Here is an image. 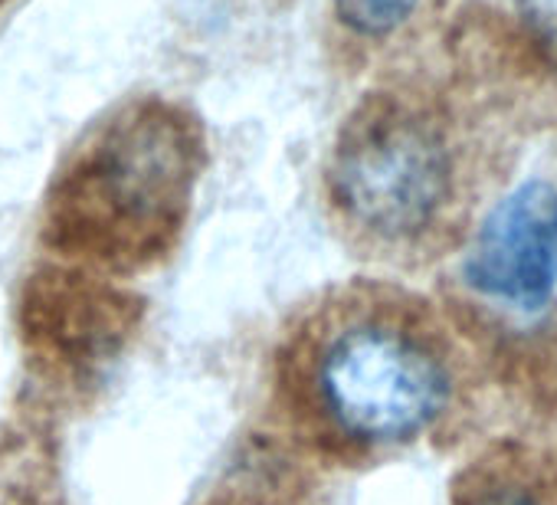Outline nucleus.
Wrapping results in <instances>:
<instances>
[{
    "label": "nucleus",
    "mask_w": 557,
    "mask_h": 505,
    "mask_svg": "<svg viewBox=\"0 0 557 505\" xmlns=\"http://www.w3.org/2000/svg\"><path fill=\"white\" fill-rule=\"evenodd\" d=\"M190 174L194 141L184 119L141 109L109 125L83 155L66 181V213L83 230L138 249L174 223Z\"/></svg>",
    "instance_id": "7ed1b4c3"
},
{
    "label": "nucleus",
    "mask_w": 557,
    "mask_h": 505,
    "mask_svg": "<svg viewBox=\"0 0 557 505\" xmlns=\"http://www.w3.org/2000/svg\"><path fill=\"white\" fill-rule=\"evenodd\" d=\"M524 14L537 37L557 50V0H524Z\"/></svg>",
    "instance_id": "0eeeda50"
},
{
    "label": "nucleus",
    "mask_w": 557,
    "mask_h": 505,
    "mask_svg": "<svg viewBox=\"0 0 557 505\" xmlns=\"http://www.w3.org/2000/svg\"><path fill=\"white\" fill-rule=\"evenodd\" d=\"M466 505H557V476L537 459L515 453L482 469Z\"/></svg>",
    "instance_id": "39448f33"
},
{
    "label": "nucleus",
    "mask_w": 557,
    "mask_h": 505,
    "mask_svg": "<svg viewBox=\"0 0 557 505\" xmlns=\"http://www.w3.org/2000/svg\"><path fill=\"white\" fill-rule=\"evenodd\" d=\"M309 378L335 433L371 449L433 433L469 387L449 329L423 303L381 290L322 316Z\"/></svg>",
    "instance_id": "f257e3e1"
},
{
    "label": "nucleus",
    "mask_w": 557,
    "mask_h": 505,
    "mask_svg": "<svg viewBox=\"0 0 557 505\" xmlns=\"http://www.w3.org/2000/svg\"><path fill=\"white\" fill-rule=\"evenodd\" d=\"M329 181L345 223L387 249L436 239L462 204L446 128L400 99H374L345 125Z\"/></svg>",
    "instance_id": "f03ea898"
},
{
    "label": "nucleus",
    "mask_w": 557,
    "mask_h": 505,
    "mask_svg": "<svg viewBox=\"0 0 557 505\" xmlns=\"http://www.w3.org/2000/svg\"><path fill=\"white\" fill-rule=\"evenodd\" d=\"M420 0H335V11L345 27L361 37H387L400 30Z\"/></svg>",
    "instance_id": "423d86ee"
},
{
    "label": "nucleus",
    "mask_w": 557,
    "mask_h": 505,
    "mask_svg": "<svg viewBox=\"0 0 557 505\" xmlns=\"http://www.w3.org/2000/svg\"><path fill=\"white\" fill-rule=\"evenodd\" d=\"M466 286L508 316H541L557 296V184L531 177L475 226L462 257Z\"/></svg>",
    "instance_id": "20e7f679"
}]
</instances>
